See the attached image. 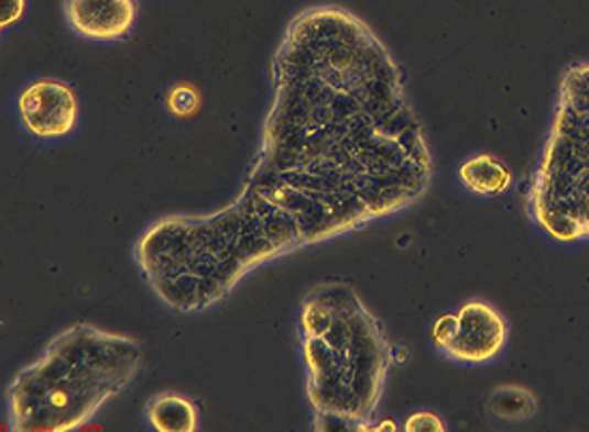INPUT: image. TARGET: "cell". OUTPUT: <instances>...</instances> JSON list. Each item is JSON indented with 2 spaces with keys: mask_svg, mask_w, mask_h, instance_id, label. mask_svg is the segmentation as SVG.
I'll use <instances>...</instances> for the list:
<instances>
[{
  "mask_svg": "<svg viewBox=\"0 0 589 432\" xmlns=\"http://www.w3.org/2000/svg\"><path fill=\"white\" fill-rule=\"evenodd\" d=\"M142 359V346L134 337L87 323L65 330L7 387L9 429L61 432L85 427L132 385Z\"/></svg>",
  "mask_w": 589,
  "mask_h": 432,
  "instance_id": "obj_1",
  "label": "cell"
},
{
  "mask_svg": "<svg viewBox=\"0 0 589 432\" xmlns=\"http://www.w3.org/2000/svg\"><path fill=\"white\" fill-rule=\"evenodd\" d=\"M13 110L22 132L40 143H61L80 123L78 93L58 78H35L22 85L13 99Z\"/></svg>",
  "mask_w": 589,
  "mask_h": 432,
  "instance_id": "obj_2",
  "label": "cell"
},
{
  "mask_svg": "<svg viewBox=\"0 0 589 432\" xmlns=\"http://www.w3.org/2000/svg\"><path fill=\"white\" fill-rule=\"evenodd\" d=\"M458 328L452 342L441 351L444 357L456 364L484 366L495 362L508 344V321L495 306L471 299L456 312Z\"/></svg>",
  "mask_w": 589,
  "mask_h": 432,
  "instance_id": "obj_3",
  "label": "cell"
},
{
  "mask_svg": "<svg viewBox=\"0 0 589 432\" xmlns=\"http://www.w3.org/2000/svg\"><path fill=\"white\" fill-rule=\"evenodd\" d=\"M67 29L92 44H117L132 35L138 0H63Z\"/></svg>",
  "mask_w": 589,
  "mask_h": 432,
  "instance_id": "obj_4",
  "label": "cell"
},
{
  "mask_svg": "<svg viewBox=\"0 0 589 432\" xmlns=\"http://www.w3.org/2000/svg\"><path fill=\"white\" fill-rule=\"evenodd\" d=\"M458 181L473 196L498 198L512 188L514 173L503 162H499L498 157L480 153L460 164Z\"/></svg>",
  "mask_w": 589,
  "mask_h": 432,
  "instance_id": "obj_5",
  "label": "cell"
},
{
  "mask_svg": "<svg viewBox=\"0 0 589 432\" xmlns=\"http://www.w3.org/2000/svg\"><path fill=\"white\" fill-rule=\"evenodd\" d=\"M144 422L160 432H196L200 429L198 407L177 391L153 396L144 407Z\"/></svg>",
  "mask_w": 589,
  "mask_h": 432,
  "instance_id": "obj_6",
  "label": "cell"
},
{
  "mask_svg": "<svg viewBox=\"0 0 589 432\" xmlns=\"http://www.w3.org/2000/svg\"><path fill=\"white\" fill-rule=\"evenodd\" d=\"M489 411L503 422H525L536 416L538 400L525 387L501 385L489 394Z\"/></svg>",
  "mask_w": 589,
  "mask_h": 432,
  "instance_id": "obj_7",
  "label": "cell"
},
{
  "mask_svg": "<svg viewBox=\"0 0 589 432\" xmlns=\"http://www.w3.org/2000/svg\"><path fill=\"white\" fill-rule=\"evenodd\" d=\"M166 108L175 117H189L198 110V96L192 87H173L166 96Z\"/></svg>",
  "mask_w": 589,
  "mask_h": 432,
  "instance_id": "obj_8",
  "label": "cell"
},
{
  "mask_svg": "<svg viewBox=\"0 0 589 432\" xmlns=\"http://www.w3.org/2000/svg\"><path fill=\"white\" fill-rule=\"evenodd\" d=\"M456 328H458L456 312H446V314L435 319L433 330H430V337H433V344H435V348L439 353L452 342V337L456 336Z\"/></svg>",
  "mask_w": 589,
  "mask_h": 432,
  "instance_id": "obj_9",
  "label": "cell"
},
{
  "mask_svg": "<svg viewBox=\"0 0 589 432\" xmlns=\"http://www.w3.org/2000/svg\"><path fill=\"white\" fill-rule=\"evenodd\" d=\"M26 7H29V0H0V31H2V35L24 20Z\"/></svg>",
  "mask_w": 589,
  "mask_h": 432,
  "instance_id": "obj_10",
  "label": "cell"
},
{
  "mask_svg": "<svg viewBox=\"0 0 589 432\" xmlns=\"http://www.w3.org/2000/svg\"><path fill=\"white\" fill-rule=\"evenodd\" d=\"M403 429L407 432H444L446 431V424L441 422L439 416L430 413V411H417V413H411Z\"/></svg>",
  "mask_w": 589,
  "mask_h": 432,
  "instance_id": "obj_11",
  "label": "cell"
},
{
  "mask_svg": "<svg viewBox=\"0 0 589 432\" xmlns=\"http://www.w3.org/2000/svg\"><path fill=\"white\" fill-rule=\"evenodd\" d=\"M408 357H411V351H408L407 344L392 346V359H394V364H407Z\"/></svg>",
  "mask_w": 589,
  "mask_h": 432,
  "instance_id": "obj_12",
  "label": "cell"
}]
</instances>
